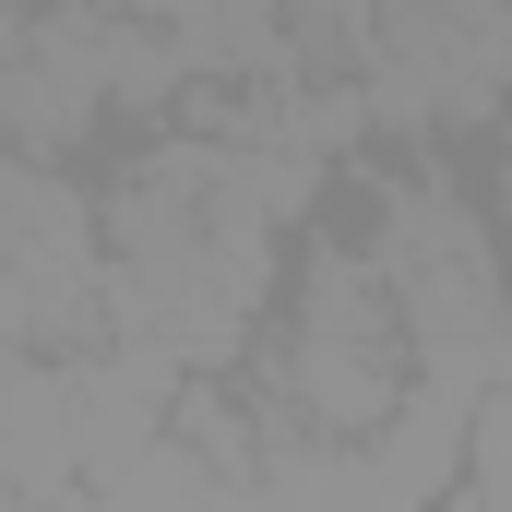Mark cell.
I'll return each mask as SVG.
<instances>
[{"instance_id": "6da1fadb", "label": "cell", "mask_w": 512, "mask_h": 512, "mask_svg": "<svg viewBox=\"0 0 512 512\" xmlns=\"http://www.w3.org/2000/svg\"><path fill=\"white\" fill-rule=\"evenodd\" d=\"M393 286L382 262L358 251H310V274H298V334H286V382H274V405L286 417H310L322 441H370L382 417H405L393 405Z\"/></svg>"}, {"instance_id": "7a4b0ae2", "label": "cell", "mask_w": 512, "mask_h": 512, "mask_svg": "<svg viewBox=\"0 0 512 512\" xmlns=\"http://www.w3.org/2000/svg\"><path fill=\"white\" fill-rule=\"evenodd\" d=\"M0 262H12V346L24 358H72L120 322L108 274H96V215L60 191L48 155H12V179H0Z\"/></svg>"}, {"instance_id": "3957f363", "label": "cell", "mask_w": 512, "mask_h": 512, "mask_svg": "<svg viewBox=\"0 0 512 512\" xmlns=\"http://www.w3.org/2000/svg\"><path fill=\"white\" fill-rule=\"evenodd\" d=\"M382 286L393 310L429 334V358H465V346H489L501 334V262H489V227L441 191V179H405L382 191Z\"/></svg>"}, {"instance_id": "277c9868", "label": "cell", "mask_w": 512, "mask_h": 512, "mask_svg": "<svg viewBox=\"0 0 512 512\" xmlns=\"http://www.w3.org/2000/svg\"><path fill=\"white\" fill-rule=\"evenodd\" d=\"M96 96H108V12H24L12 36V72H0V108L24 131V155H60L96 131Z\"/></svg>"}, {"instance_id": "5b68a950", "label": "cell", "mask_w": 512, "mask_h": 512, "mask_svg": "<svg viewBox=\"0 0 512 512\" xmlns=\"http://www.w3.org/2000/svg\"><path fill=\"white\" fill-rule=\"evenodd\" d=\"M84 477V441H72V370L60 358H12V501L48 512Z\"/></svg>"}, {"instance_id": "8992f818", "label": "cell", "mask_w": 512, "mask_h": 512, "mask_svg": "<svg viewBox=\"0 0 512 512\" xmlns=\"http://www.w3.org/2000/svg\"><path fill=\"white\" fill-rule=\"evenodd\" d=\"M167 24H179L167 48H179L191 72H227V84H286V12H274V0H179Z\"/></svg>"}, {"instance_id": "52a82bcc", "label": "cell", "mask_w": 512, "mask_h": 512, "mask_svg": "<svg viewBox=\"0 0 512 512\" xmlns=\"http://www.w3.org/2000/svg\"><path fill=\"white\" fill-rule=\"evenodd\" d=\"M465 453H477V489H465V512H512V393H477Z\"/></svg>"}, {"instance_id": "ba28073f", "label": "cell", "mask_w": 512, "mask_h": 512, "mask_svg": "<svg viewBox=\"0 0 512 512\" xmlns=\"http://www.w3.org/2000/svg\"><path fill=\"white\" fill-rule=\"evenodd\" d=\"M96 12H120V24H143V12H179V0H96Z\"/></svg>"}]
</instances>
